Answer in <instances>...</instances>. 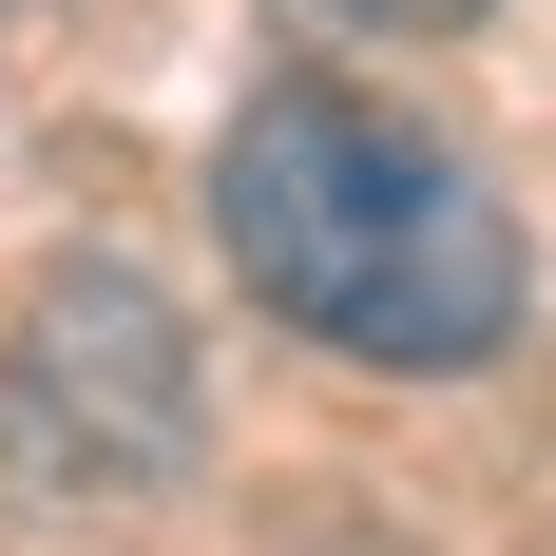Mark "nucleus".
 <instances>
[{
  "label": "nucleus",
  "mask_w": 556,
  "mask_h": 556,
  "mask_svg": "<svg viewBox=\"0 0 556 556\" xmlns=\"http://www.w3.org/2000/svg\"><path fill=\"white\" fill-rule=\"evenodd\" d=\"M212 250L269 327L345 345V365H500L538 307V230L442 115L365 97V77H250V115L212 135Z\"/></svg>",
  "instance_id": "1"
},
{
  "label": "nucleus",
  "mask_w": 556,
  "mask_h": 556,
  "mask_svg": "<svg viewBox=\"0 0 556 556\" xmlns=\"http://www.w3.org/2000/svg\"><path fill=\"white\" fill-rule=\"evenodd\" d=\"M212 422V365H192V307L115 250H58L0 327V480L20 500H154Z\"/></svg>",
  "instance_id": "2"
},
{
  "label": "nucleus",
  "mask_w": 556,
  "mask_h": 556,
  "mask_svg": "<svg viewBox=\"0 0 556 556\" xmlns=\"http://www.w3.org/2000/svg\"><path fill=\"white\" fill-rule=\"evenodd\" d=\"M365 39H460V20H500V0H345Z\"/></svg>",
  "instance_id": "3"
},
{
  "label": "nucleus",
  "mask_w": 556,
  "mask_h": 556,
  "mask_svg": "<svg viewBox=\"0 0 556 556\" xmlns=\"http://www.w3.org/2000/svg\"><path fill=\"white\" fill-rule=\"evenodd\" d=\"M0 20H20V0H0Z\"/></svg>",
  "instance_id": "4"
}]
</instances>
